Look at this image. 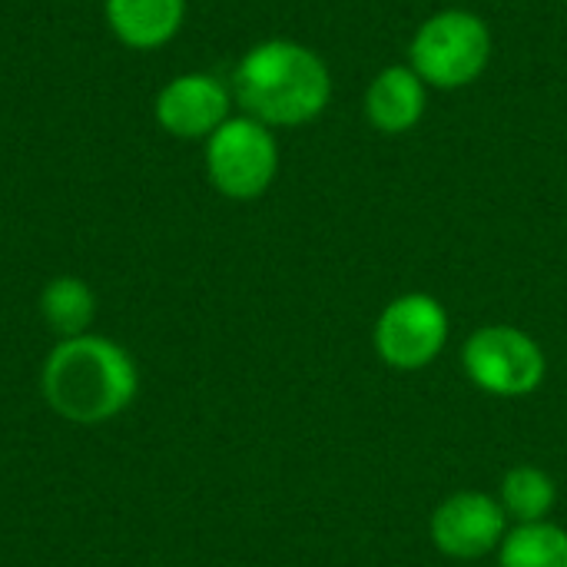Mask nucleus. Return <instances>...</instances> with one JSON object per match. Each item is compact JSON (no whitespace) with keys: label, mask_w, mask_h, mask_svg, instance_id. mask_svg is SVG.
Masks as SVG:
<instances>
[{"label":"nucleus","mask_w":567,"mask_h":567,"mask_svg":"<svg viewBox=\"0 0 567 567\" xmlns=\"http://www.w3.org/2000/svg\"><path fill=\"white\" fill-rule=\"evenodd\" d=\"M492 63V30L475 10L449 7L425 17L409 43V66L435 90L472 86Z\"/></svg>","instance_id":"nucleus-3"},{"label":"nucleus","mask_w":567,"mask_h":567,"mask_svg":"<svg viewBox=\"0 0 567 567\" xmlns=\"http://www.w3.org/2000/svg\"><path fill=\"white\" fill-rule=\"evenodd\" d=\"M233 86H226L213 73L193 70L159 86L153 100V116L169 136L206 143L233 116Z\"/></svg>","instance_id":"nucleus-8"},{"label":"nucleus","mask_w":567,"mask_h":567,"mask_svg":"<svg viewBox=\"0 0 567 567\" xmlns=\"http://www.w3.org/2000/svg\"><path fill=\"white\" fill-rule=\"evenodd\" d=\"M432 545L455 561H478L502 548L508 515L498 498L485 492H455L432 512Z\"/></svg>","instance_id":"nucleus-7"},{"label":"nucleus","mask_w":567,"mask_h":567,"mask_svg":"<svg viewBox=\"0 0 567 567\" xmlns=\"http://www.w3.org/2000/svg\"><path fill=\"white\" fill-rule=\"evenodd\" d=\"M233 96L246 116L269 130H292L326 113L332 100V73L312 47L272 37L243 53L233 70Z\"/></svg>","instance_id":"nucleus-2"},{"label":"nucleus","mask_w":567,"mask_h":567,"mask_svg":"<svg viewBox=\"0 0 567 567\" xmlns=\"http://www.w3.org/2000/svg\"><path fill=\"white\" fill-rule=\"evenodd\" d=\"M429 106V86L409 63H392L379 70L365 90V120L385 136H402L415 130Z\"/></svg>","instance_id":"nucleus-9"},{"label":"nucleus","mask_w":567,"mask_h":567,"mask_svg":"<svg viewBox=\"0 0 567 567\" xmlns=\"http://www.w3.org/2000/svg\"><path fill=\"white\" fill-rule=\"evenodd\" d=\"M498 502H502L508 522H515V525L548 522V515L558 502V485L548 472H542L535 465H518V468L505 472Z\"/></svg>","instance_id":"nucleus-12"},{"label":"nucleus","mask_w":567,"mask_h":567,"mask_svg":"<svg viewBox=\"0 0 567 567\" xmlns=\"http://www.w3.org/2000/svg\"><path fill=\"white\" fill-rule=\"evenodd\" d=\"M140 392V369L130 349L86 332L60 339L40 365V395L53 415L73 425L120 419Z\"/></svg>","instance_id":"nucleus-1"},{"label":"nucleus","mask_w":567,"mask_h":567,"mask_svg":"<svg viewBox=\"0 0 567 567\" xmlns=\"http://www.w3.org/2000/svg\"><path fill=\"white\" fill-rule=\"evenodd\" d=\"M113 37L130 50L166 47L186 20V0H103Z\"/></svg>","instance_id":"nucleus-10"},{"label":"nucleus","mask_w":567,"mask_h":567,"mask_svg":"<svg viewBox=\"0 0 567 567\" xmlns=\"http://www.w3.org/2000/svg\"><path fill=\"white\" fill-rule=\"evenodd\" d=\"M449 342V312L429 292L395 296L375 319V355L395 372H419L432 365Z\"/></svg>","instance_id":"nucleus-6"},{"label":"nucleus","mask_w":567,"mask_h":567,"mask_svg":"<svg viewBox=\"0 0 567 567\" xmlns=\"http://www.w3.org/2000/svg\"><path fill=\"white\" fill-rule=\"evenodd\" d=\"M206 176L213 189L236 203H252L269 193L279 173V140L276 133L246 116L233 113L203 150Z\"/></svg>","instance_id":"nucleus-4"},{"label":"nucleus","mask_w":567,"mask_h":567,"mask_svg":"<svg viewBox=\"0 0 567 567\" xmlns=\"http://www.w3.org/2000/svg\"><path fill=\"white\" fill-rule=\"evenodd\" d=\"M465 375L495 399H525L542 389L548 359L542 346L515 326H482L462 349Z\"/></svg>","instance_id":"nucleus-5"},{"label":"nucleus","mask_w":567,"mask_h":567,"mask_svg":"<svg viewBox=\"0 0 567 567\" xmlns=\"http://www.w3.org/2000/svg\"><path fill=\"white\" fill-rule=\"evenodd\" d=\"M37 309H40L43 326L56 339H76V336H86L93 329L100 302H96V292L86 279L56 276L40 289Z\"/></svg>","instance_id":"nucleus-11"},{"label":"nucleus","mask_w":567,"mask_h":567,"mask_svg":"<svg viewBox=\"0 0 567 567\" xmlns=\"http://www.w3.org/2000/svg\"><path fill=\"white\" fill-rule=\"evenodd\" d=\"M498 567H567V532L551 522L508 528Z\"/></svg>","instance_id":"nucleus-13"}]
</instances>
